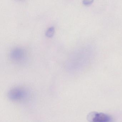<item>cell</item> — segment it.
<instances>
[{
	"instance_id": "6da1fadb",
	"label": "cell",
	"mask_w": 122,
	"mask_h": 122,
	"mask_svg": "<svg viewBox=\"0 0 122 122\" xmlns=\"http://www.w3.org/2000/svg\"><path fill=\"white\" fill-rule=\"evenodd\" d=\"M87 120L90 122H111L112 118L107 114L93 111L88 113Z\"/></svg>"
},
{
	"instance_id": "7a4b0ae2",
	"label": "cell",
	"mask_w": 122,
	"mask_h": 122,
	"mask_svg": "<svg viewBox=\"0 0 122 122\" xmlns=\"http://www.w3.org/2000/svg\"><path fill=\"white\" fill-rule=\"evenodd\" d=\"M26 92L23 89L20 88H13L10 91L9 97L13 100H18L24 98L26 96Z\"/></svg>"
},
{
	"instance_id": "3957f363",
	"label": "cell",
	"mask_w": 122,
	"mask_h": 122,
	"mask_svg": "<svg viewBox=\"0 0 122 122\" xmlns=\"http://www.w3.org/2000/svg\"><path fill=\"white\" fill-rule=\"evenodd\" d=\"M25 53L24 50L20 48H15L10 52V57L12 60L16 62L22 61L24 59Z\"/></svg>"
},
{
	"instance_id": "277c9868",
	"label": "cell",
	"mask_w": 122,
	"mask_h": 122,
	"mask_svg": "<svg viewBox=\"0 0 122 122\" xmlns=\"http://www.w3.org/2000/svg\"><path fill=\"white\" fill-rule=\"evenodd\" d=\"M55 32V28L53 27H51L48 29L46 32V35L48 37L51 38L52 37Z\"/></svg>"
}]
</instances>
